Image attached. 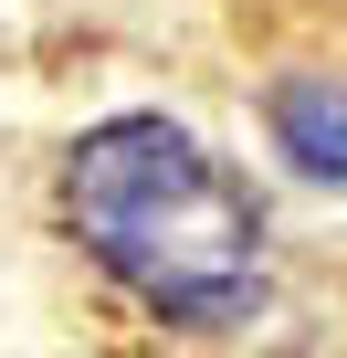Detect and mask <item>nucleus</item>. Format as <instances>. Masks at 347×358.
Segmentation results:
<instances>
[{"label":"nucleus","mask_w":347,"mask_h":358,"mask_svg":"<svg viewBox=\"0 0 347 358\" xmlns=\"http://www.w3.org/2000/svg\"><path fill=\"white\" fill-rule=\"evenodd\" d=\"M263 127L284 148L295 179H316V190H347V85L337 74H284L263 95Z\"/></svg>","instance_id":"f03ea898"},{"label":"nucleus","mask_w":347,"mask_h":358,"mask_svg":"<svg viewBox=\"0 0 347 358\" xmlns=\"http://www.w3.org/2000/svg\"><path fill=\"white\" fill-rule=\"evenodd\" d=\"M64 232L168 327H232L263 295V201L179 116H105L64 158Z\"/></svg>","instance_id":"f257e3e1"}]
</instances>
